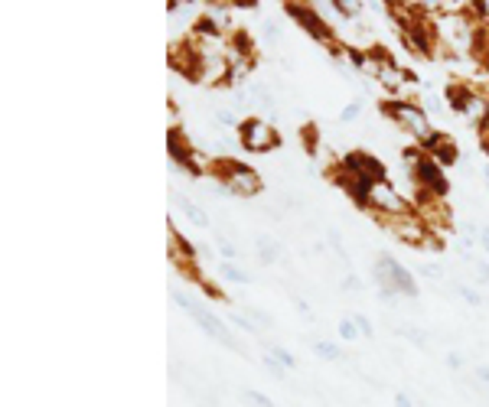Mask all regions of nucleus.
Masks as SVG:
<instances>
[{"mask_svg": "<svg viewBox=\"0 0 489 407\" xmlns=\"http://www.w3.org/2000/svg\"><path fill=\"white\" fill-rule=\"evenodd\" d=\"M402 157L411 163V176H414V186H417V189L431 192L437 202H444V199L450 196V179H447L444 166H440L434 157H427L421 147H408Z\"/></svg>", "mask_w": 489, "mask_h": 407, "instance_id": "obj_1", "label": "nucleus"}, {"mask_svg": "<svg viewBox=\"0 0 489 407\" xmlns=\"http://www.w3.org/2000/svg\"><path fill=\"white\" fill-rule=\"evenodd\" d=\"M209 170L219 176L222 189H226V192H232V196L248 199V196H258V192H261V176H258V170H251L248 163L222 157V160H213V166H209Z\"/></svg>", "mask_w": 489, "mask_h": 407, "instance_id": "obj_2", "label": "nucleus"}, {"mask_svg": "<svg viewBox=\"0 0 489 407\" xmlns=\"http://www.w3.org/2000/svg\"><path fill=\"white\" fill-rule=\"evenodd\" d=\"M173 303H176L180 309H183V313H189V316L196 320V326H199V329H202L206 336H209V339H215V342H222L226 349L239 352V355H245V352H241V342L235 339V336H232V329H228L226 322L215 316L213 309H206L202 303H193V300H189V296L183 294V290H173Z\"/></svg>", "mask_w": 489, "mask_h": 407, "instance_id": "obj_3", "label": "nucleus"}, {"mask_svg": "<svg viewBox=\"0 0 489 407\" xmlns=\"http://www.w3.org/2000/svg\"><path fill=\"white\" fill-rule=\"evenodd\" d=\"M378 287H382V294L389 296H398V294H404V296H417L421 290H417V280H414V274L404 267L398 258H391V254H382L378 258Z\"/></svg>", "mask_w": 489, "mask_h": 407, "instance_id": "obj_4", "label": "nucleus"}, {"mask_svg": "<svg viewBox=\"0 0 489 407\" xmlns=\"http://www.w3.org/2000/svg\"><path fill=\"white\" fill-rule=\"evenodd\" d=\"M382 114H389V118H395V121L402 124L404 131L421 144L434 127H431V118H427V111L417 104V101H404V98H391V101H382Z\"/></svg>", "mask_w": 489, "mask_h": 407, "instance_id": "obj_5", "label": "nucleus"}, {"mask_svg": "<svg viewBox=\"0 0 489 407\" xmlns=\"http://www.w3.org/2000/svg\"><path fill=\"white\" fill-rule=\"evenodd\" d=\"M166 153H170V160H173L180 170H186L189 176H199L213 166V160H202L196 144H189L186 134H183L180 127H170V131H166Z\"/></svg>", "mask_w": 489, "mask_h": 407, "instance_id": "obj_6", "label": "nucleus"}, {"mask_svg": "<svg viewBox=\"0 0 489 407\" xmlns=\"http://www.w3.org/2000/svg\"><path fill=\"white\" fill-rule=\"evenodd\" d=\"M284 10L290 13L294 23H301V30L310 39H316L320 46H336V33L329 30V23L323 20V13H316L314 3H287Z\"/></svg>", "mask_w": 489, "mask_h": 407, "instance_id": "obj_7", "label": "nucleus"}, {"mask_svg": "<svg viewBox=\"0 0 489 407\" xmlns=\"http://www.w3.org/2000/svg\"><path fill=\"white\" fill-rule=\"evenodd\" d=\"M239 140L248 153H268L281 144V134L264 118H245L239 124Z\"/></svg>", "mask_w": 489, "mask_h": 407, "instance_id": "obj_8", "label": "nucleus"}, {"mask_svg": "<svg viewBox=\"0 0 489 407\" xmlns=\"http://www.w3.org/2000/svg\"><path fill=\"white\" fill-rule=\"evenodd\" d=\"M369 212H376L382 219H404V215L414 212V206H411V199L402 196L391 183H378L372 189V199H369Z\"/></svg>", "mask_w": 489, "mask_h": 407, "instance_id": "obj_9", "label": "nucleus"}, {"mask_svg": "<svg viewBox=\"0 0 489 407\" xmlns=\"http://www.w3.org/2000/svg\"><path fill=\"white\" fill-rule=\"evenodd\" d=\"M343 173L349 176H359V179H369V183H389V170H385V163L372 157V153H365V150H349V153H343V160L336 163Z\"/></svg>", "mask_w": 489, "mask_h": 407, "instance_id": "obj_10", "label": "nucleus"}, {"mask_svg": "<svg viewBox=\"0 0 489 407\" xmlns=\"http://www.w3.org/2000/svg\"><path fill=\"white\" fill-rule=\"evenodd\" d=\"M417 147L424 150L427 157H434V160L447 170V166H453V163L460 160V150H457V144H453L450 134H444V131H431V134L417 144Z\"/></svg>", "mask_w": 489, "mask_h": 407, "instance_id": "obj_11", "label": "nucleus"}, {"mask_svg": "<svg viewBox=\"0 0 489 407\" xmlns=\"http://www.w3.org/2000/svg\"><path fill=\"white\" fill-rule=\"evenodd\" d=\"M389 225H391V232L398 234L402 241H408V245H414V248L427 245V238H431V225H427L417 212L404 215V219H391Z\"/></svg>", "mask_w": 489, "mask_h": 407, "instance_id": "obj_12", "label": "nucleus"}, {"mask_svg": "<svg viewBox=\"0 0 489 407\" xmlns=\"http://www.w3.org/2000/svg\"><path fill=\"white\" fill-rule=\"evenodd\" d=\"M333 183L346 192V196L359 206V209H369V199H372V189H376V183H369V179H359V176H349L343 173L339 166H333Z\"/></svg>", "mask_w": 489, "mask_h": 407, "instance_id": "obj_13", "label": "nucleus"}, {"mask_svg": "<svg viewBox=\"0 0 489 407\" xmlns=\"http://www.w3.org/2000/svg\"><path fill=\"white\" fill-rule=\"evenodd\" d=\"M473 95H477V88L464 85V82H450V85L444 88V104H447V108H450L453 114L466 118L470 104H473Z\"/></svg>", "mask_w": 489, "mask_h": 407, "instance_id": "obj_14", "label": "nucleus"}, {"mask_svg": "<svg viewBox=\"0 0 489 407\" xmlns=\"http://www.w3.org/2000/svg\"><path fill=\"white\" fill-rule=\"evenodd\" d=\"M170 261H173L180 271H193V261H196V248L189 245L180 232L170 228Z\"/></svg>", "mask_w": 489, "mask_h": 407, "instance_id": "obj_15", "label": "nucleus"}, {"mask_svg": "<svg viewBox=\"0 0 489 407\" xmlns=\"http://www.w3.org/2000/svg\"><path fill=\"white\" fill-rule=\"evenodd\" d=\"M254 245H258V261H261V264H274V261L281 258V241L271 238V234H258Z\"/></svg>", "mask_w": 489, "mask_h": 407, "instance_id": "obj_16", "label": "nucleus"}, {"mask_svg": "<svg viewBox=\"0 0 489 407\" xmlns=\"http://www.w3.org/2000/svg\"><path fill=\"white\" fill-rule=\"evenodd\" d=\"M176 206L183 209V215H186V219L196 225V228H206V225H209V215H206V212H202L196 202H189L186 196H176Z\"/></svg>", "mask_w": 489, "mask_h": 407, "instance_id": "obj_17", "label": "nucleus"}, {"mask_svg": "<svg viewBox=\"0 0 489 407\" xmlns=\"http://www.w3.org/2000/svg\"><path fill=\"white\" fill-rule=\"evenodd\" d=\"M222 280H228V284H248L251 277L245 271H239V267H235V264H222Z\"/></svg>", "mask_w": 489, "mask_h": 407, "instance_id": "obj_18", "label": "nucleus"}, {"mask_svg": "<svg viewBox=\"0 0 489 407\" xmlns=\"http://www.w3.org/2000/svg\"><path fill=\"white\" fill-rule=\"evenodd\" d=\"M359 336H362V333H359V326H356V320H352V316L339 322V339H343V342H356Z\"/></svg>", "mask_w": 489, "mask_h": 407, "instance_id": "obj_19", "label": "nucleus"}, {"mask_svg": "<svg viewBox=\"0 0 489 407\" xmlns=\"http://www.w3.org/2000/svg\"><path fill=\"white\" fill-rule=\"evenodd\" d=\"M314 352H316L320 358H326V362H336V358L343 355L336 342H316V346H314Z\"/></svg>", "mask_w": 489, "mask_h": 407, "instance_id": "obj_20", "label": "nucleus"}, {"mask_svg": "<svg viewBox=\"0 0 489 407\" xmlns=\"http://www.w3.org/2000/svg\"><path fill=\"white\" fill-rule=\"evenodd\" d=\"M245 401H248L251 407H274V401H271V397L261 395V391H254V388H248V391H245Z\"/></svg>", "mask_w": 489, "mask_h": 407, "instance_id": "obj_21", "label": "nucleus"}, {"mask_svg": "<svg viewBox=\"0 0 489 407\" xmlns=\"http://www.w3.org/2000/svg\"><path fill=\"white\" fill-rule=\"evenodd\" d=\"M359 114H362V101H349V104H346V108L339 111V121L349 124V121H356Z\"/></svg>", "mask_w": 489, "mask_h": 407, "instance_id": "obj_22", "label": "nucleus"}, {"mask_svg": "<svg viewBox=\"0 0 489 407\" xmlns=\"http://www.w3.org/2000/svg\"><path fill=\"white\" fill-rule=\"evenodd\" d=\"M346 59H349L356 69H369V52H362V50H352V46H346Z\"/></svg>", "mask_w": 489, "mask_h": 407, "instance_id": "obj_23", "label": "nucleus"}, {"mask_svg": "<svg viewBox=\"0 0 489 407\" xmlns=\"http://www.w3.org/2000/svg\"><path fill=\"white\" fill-rule=\"evenodd\" d=\"M271 355H274V362H281L284 368H294V365H297V358H294V352H287V349H281V346H274V349H271Z\"/></svg>", "mask_w": 489, "mask_h": 407, "instance_id": "obj_24", "label": "nucleus"}, {"mask_svg": "<svg viewBox=\"0 0 489 407\" xmlns=\"http://www.w3.org/2000/svg\"><path fill=\"white\" fill-rule=\"evenodd\" d=\"M329 7H333V10H339V16H346V20H349V16H356V13L362 10V3H343V0H333Z\"/></svg>", "mask_w": 489, "mask_h": 407, "instance_id": "obj_25", "label": "nucleus"}, {"mask_svg": "<svg viewBox=\"0 0 489 407\" xmlns=\"http://www.w3.org/2000/svg\"><path fill=\"white\" fill-rule=\"evenodd\" d=\"M457 294L464 296V300L470 303V307H479V303H483V294H477L473 287H466V284H460V287H457Z\"/></svg>", "mask_w": 489, "mask_h": 407, "instance_id": "obj_26", "label": "nucleus"}, {"mask_svg": "<svg viewBox=\"0 0 489 407\" xmlns=\"http://www.w3.org/2000/svg\"><path fill=\"white\" fill-rule=\"evenodd\" d=\"M264 365H268V371H271V375H274L277 382H281V378H284V375H287V368H284V365H281V362H274V355H271V352H268V355H264Z\"/></svg>", "mask_w": 489, "mask_h": 407, "instance_id": "obj_27", "label": "nucleus"}, {"mask_svg": "<svg viewBox=\"0 0 489 407\" xmlns=\"http://www.w3.org/2000/svg\"><path fill=\"white\" fill-rule=\"evenodd\" d=\"M352 320H356V326H359V333H362V336H376V326L369 322V316H362V313H356Z\"/></svg>", "mask_w": 489, "mask_h": 407, "instance_id": "obj_28", "label": "nucleus"}, {"mask_svg": "<svg viewBox=\"0 0 489 407\" xmlns=\"http://www.w3.org/2000/svg\"><path fill=\"white\" fill-rule=\"evenodd\" d=\"M232 326H239V329H245V333H254L251 316H245V313H232Z\"/></svg>", "mask_w": 489, "mask_h": 407, "instance_id": "obj_29", "label": "nucleus"}, {"mask_svg": "<svg viewBox=\"0 0 489 407\" xmlns=\"http://www.w3.org/2000/svg\"><path fill=\"white\" fill-rule=\"evenodd\" d=\"M248 316H251V320H258V322H264V326H271V316H268L264 309H254V307H248Z\"/></svg>", "mask_w": 489, "mask_h": 407, "instance_id": "obj_30", "label": "nucleus"}, {"mask_svg": "<svg viewBox=\"0 0 489 407\" xmlns=\"http://www.w3.org/2000/svg\"><path fill=\"white\" fill-rule=\"evenodd\" d=\"M404 336L411 339L414 346H424V342H427V339H424V333H421V329H404Z\"/></svg>", "mask_w": 489, "mask_h": 407, "instance_id": "obj_31", "label": "nucleus"}, {"mask_svg": "<svg viewBox=\"0 0 489 407\" xmlns=\"http://www.w3.org/2000/svg\"><path fill=\"white\" fill-rule=\"evenodd\" d=\"M219 254H222L226 261H232V258H235V248L228 245V241H222V238H219Z\"/></svg>", "mask_w": 489, "mask_h": 407, "instance_id": "obj_32", "label": "nucleus"}, {"mask_svg": "<svg viewBox=\"0 0 489 407\" xmlns=\"http://www.w3.org/2000/svg\"><path fill=\"white\" fill-rule=\"evenodd\" d=\"M417 274H424V277H440V267H434V264H421Z\"/></svg>", "mask_w": 489, "mask_h": 407, "instance_id": "obj_33", "label": "nucleus"}, {"mask_svg": "<svg viewBox=\"0 0 489 407\" xmlns=\"http://www.w3.org/2000/svg\"><path fill=\"white\" fill-rule=\"evenodd\" d=\"M479 245H483V251L489 254V225H483V228H479Z\"/></svg>", "mask_w": 489, "mask_h": 407, "instance_id": "obj_34", "label": "nucleus"}, {"mask_svg": "<svg viewBox=\"0 0 489 407\" xmlns=\"http://www.w3.org/2000/svg\"><path fill=\"white\" fill-rule=\"evenodd\" d=\"M395 407H414V401L408 395H395Z\"/></svg>", "mask_w": 489, "mask_h": 407, "instance_id": "obj_35", "label": "nucleus"}, {"mask_svg": "<svg viewBox=\"0 0 489 407\" xmlns=\"http://www.w3.org/2000/svg\"><path fill=\"white\" fill-rule=\"evenodd\" d=\"M477 378H479V384H483V388L489 391V368H479V371H477Z\"/></svg>", "mask_w": 489, "mask_h": 407, "instance_id": "obj_36", "label": "nucleus"}, {"mask_svg": "<svg viewBox=\"0 0 489 407\" xmlns=\"http://www.w3.org/2000/svg\"><path fill=\"white\" fill-rule=\"evenodd\" d=\"M483 284H489V264H479V274H477Z\"/></svg>", "mask_w": 489, "mask_h": 407, "instance_id": "obj_37", "label": "nucleus"}, {"mask_svg": "<svg viewBox=\"0 0 489 407\" xmlns=\"http://www.w3.org/2000/svg\"><path fill=\"white\" fill-rule=\"evenodd\" d=\"M447 365H450V368H460V365H464V358H460V355H447Z\"/></svg>", "mask_w": 489, "mask_h": 407, "instance_id": "obj_38", "label": "nucleus"}, {"mask_svg": "<svg viewBox=\"0 0 489 407\" xmlns=\"http://www.w3.org/2000/svg\"><path fill=\"white\" fill-rule=\"evenodd\" d=\"M479 150H483V153L489 157V137H483V140H479Z\"/></svg>", "mask_w": 489, "mask_h": 407, "instance_id": "obj_39", "label": "nucleus"}]
</instances>
